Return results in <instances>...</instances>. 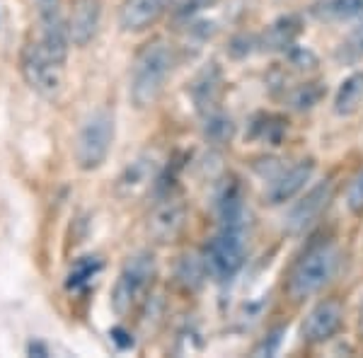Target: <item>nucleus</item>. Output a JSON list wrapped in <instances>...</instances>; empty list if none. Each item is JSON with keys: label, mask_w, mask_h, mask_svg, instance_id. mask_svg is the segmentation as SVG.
<instances>
[{"label": "nucleus", "mask_w": 363, "mask_h": 358, "mask_svg": "<svg viewBox=\"0 0 363 358\" xmlns=\"http://www.w3.org/2000/svg\"><path fill=\"white\" fill-rule=\"evenodd\" d=\"M174 56L167 42L153 39L136 54L131 66V102L138 109H148L160 99L169 75H172Z\"/></svg>", "instance_id": "obj_1"}, {"label": "nucleus", "mask_w": 363, "mask_h": 358, "mask_svg": "<svg viewBox=\"0 0 363 358\" xmlns=\"http://www.w3.org/2000/svg\"><path fill=\"white\" fill-rule=\"evenodd\" d=\"M339 264V252L332 242L310 247L289 276V296L294 301H306L325 289L332 281Z\"/></svg>", "instance_id": "obj_2"}, {"label": "nucleus", "mask_w": 363, "mask_h": 358, "mask_svg": "<svg viewBox=\"0 0 363 358\" xmlns=\"http://www.w3.org/2000/svg\"><path fill=\"white\" fill-rule=\"evenodd\" d=\"M153 279H155V259L150 252H138V254L128 257L112 289L114 313L124 317L131 310H136V305L148 293Z\"/></svg>", "instance_id": "obj_3"}, {"label": "nucleus", "mask_w": 363, "mask_h": 358, "mask_svg": "<svg viewBox=\"0 0 363 358\" xmlns=\"http://www.w3.org/2000/svg\"><path fill=\"white\" fill-rule=\"evenodd\" d=\"M114 143V116L107 109H99L85 119L75 138V162L80 169L92 172L107 162Z\"/></svg>", "instance_id": "obj_4"}, {"label": "nucleus", "mask_w": 363, "mask_h": 358, "mask_svg": "<svg viewBox=\"0 0 363 358\" xmlns=\"http://www.w3.org/2000/svg\"><path fill=\"white\" fill-rule=\"evenodd\" d=\"M20 73L37 95L54 99L63 90V61H58L39 46L27 42L20 54Z\"/></svg>", "instance_id": "obj_5"}, {"label": "nucleus", "mask_w": 363, "mask_h": 358, "mask_svg": "<svg viewBox=\"0 0 363 358\" xmlns=\"http://www.w3.org/2000/svg\"><path fill=\"white\" fill-rule=\"evenodd\" d=\"M206 272L218 281H230L245 264V230L220 228L203 254Z\"/></svg>", "instance_id": "obj_6"}, {"label": "nucleus", "mask_w": 363, "mask_h": 358, "mask_svg": "<svg viewBox=\"0 0 363 358\" xmlns=\"http://www.w3.org/2000/svg\"><path fill=\"white\" fill-rule=\"evenodd\" d=\"M344 310L337 301H322L308 313L303 322V339L308 344H325L339 332Z\"/></svg>", "instance_id": "obj_7"}, {"label": "nucleus", "mask_w": 363, "mask_h": 358, "mask_svg": "<svg viewBox=\"0 0 363 358\" xmlns=\"http://www.w3.org/2000/svg\"><path fill=\"white\" fill-rule=\"evenodd\" d=\"M330 198H332L330 181H322V184L313 186V189H310L306 196L289 211V216H286V233L298 235V233L308 230V228L320 218L322 211L327 208Z\"/></svg>", "instance_id": "obj_8"}, {"label": "nucleus", "mask_w": 363, "mask_h": 358, "mask_svg": "<svg viewBox=\"0 0 363 358\" xmlns=\"http://www.w3.org/2000/svg\"><path fill=\"white\" fill-rule=\"evenodd\" d=\"M186 220V206L182 198L167 196L153 208L148 220V233L153 235L157 242H172L182 233Z\"/></svg>", "instance_id": "obj_9"}, {"label": "nucleus", "mask_w": 363, "mask_h": 358, "mask_svg": "<svg viewBox=\"0 0 363 358\" xmlns=\"http://www.w3.org/2000/svg\"><path fill=\"white\" fill-rule=\"evenodd\" d=\"M102 25V0H75L68 20L70 44L87 46L97 37Z\"/></svg>", "instance_id": "obj_10"}, {"label": "nucleus", "mask_w": 363, "mask_h": 358, "mask_svg": "<svg viewBox=\"0 0 363 358\" xmlns=\"http://www.w3.org/2000/svg\"><path fill=\"white\" fill-rule=\"evenodd\" d=\"M313 174H315V160H310L308 157V160L296 162L294 167H289L286 172H281L279 177L269 184V189H267L269 203L279 206V203L291 201V198L298 196V194L306 189V184L313 179Z\"/></svg>", "instance_id": "obj_11"}, {"label": "nucleus", "mask_w": 363, "mask_h": 358, "mask_svg": "<svg viewBox=\"0 0 363 358\" xmlns=\"http://www.w3.org/2000/svg\"><path fill=\"white\" fill-rule=\"evenodd\" d=\"M165 13V0H124L119 8V27L124 32H145Z\"/></svg>", "instance_id": "obj_12"}, {"label": "nucleus", "mask_w": 363, "mask_h": 358, "mask_svg": "<svg viewBox=\"0 0 363 358\" xmlns=\"http://www.w3.org/2000/svg\"><path fill=\"white\" fill-rule=\"evenodd\" d=\"M153 179H155L153 157L140 155L133 162H128L124 167V172L119 174V179H116V191H119V196L131 198L143 189H148V184H153Z\"/></svg>", "instance_id": "obj_13"}, {"label": "nucleus", "mask_w": 363, "mask_h": 358, "mask_svg": "<svg viewBox=\"0 0 363 358\" xmlns=\"http://www.w3.org/2000/svg\"><path fill=\"white\" fill-rule=\"evenodd\" d=\"M298 34H301V20L289 15L269 25L267 32L257 37V44H259V51H289Z\"/></svg>", "instance_id": "obj_14"}, {"label": "nucleus", "mask_w": 363, "mask_h": 358, "mask_svg": "<svg viewBox=\"0 0 363 358\" xmlns=\"http://www.w3.org/2000/svg\"><path fill=\"white\" fill-rule=\"evenodd\" d=\"M245 198L240 184H225V189L218 196V218L220 228H235V230H245Z\"/></svg>", "instance_id": "obj_15"}, {"label": "nucleus", "mask_w": 363, "mask_h": 358, "mask_svg": "<svg viewBox=\"0 0 363 358\" xmlns=\"http://www.w3.org/2000/svg\"><path fill=\"white\" fill-rule=\"evenodd\" d=\"M363 104V70L351 73L335 95V111L339 116H351Z\"/></svg>", "instance_id": "obj_16"}, {"label": "nucleus", "mask_w": 363, "mask_h": 358, "mask_svg": "<svg viewBox=\"0 0 363 358\" xmlns=\"http://www.w3.org/2000/svg\"><path fill=\"white\" fill-rule=\"evenodd\" d=\"M313 15L322 22H344L363 17V0H318Z\"/></svg>", "instance_id": "obj_17"}, {"label": "nucleus", "mask_w": 363, "mask_h": 358, "mask_svg": "<svg viewBox=\"0 0 363 358\" xmlns=\"http://www.w3.org/2000/svg\"><path fill=\"white\" fill-rule=\"evenodd\" d=\"M286 133V124L281 116H274V114H262L255 119V124H252V136L257 140H267V143L272 145H279L281 138H284Z\"/></svg>", "instance_id": "obj_18"}, {"label": "nucleus", "mask_w": 363, "mask_h": 358, "mask_svg": "<svg viewBox=\"0 0 363 358\" xmlns=\"http://www.w3.org/2000/svg\"><path fill=\"white\" fill-rule=\"evenodd\" d=\"M102 272V262L97 259V257H83V259H78L73 264V269H70L68 274V289H83V286L90 284L95 276Z\"/></svg>", "instance_id": "obj_19"}, {"label": "nucleus", "mask_w": 363, "mask_h": 358, "mask_svg": "<svg viewBox=\"0 0 363 358\" xmlns=\"http://www.w3.org/2000/svg\"><path fill=\"white\" fill-rule=\"evenodd\" d=\"M337 61L339 63H359L363 58V20L347 34L342 44L337 49Z\"/></svg>", "instance_id": "obj_20"}, {"label": "nucleus", "mask_w": 363, "mask_h": 358, "mask_svg": "<svg viewBox=\"0 0 363 358\" xmlns=\"http://www.w3.org/2000/svg\"><path fill=\"white\" fill-rule=\"evenodd\" d=\"M206 136L216 143H225L233 136V121L230 116L220 114V111H208L206 114Z\"/></svg>", "instance_id": "obj_21"}, {"label": "nucleus", "mask_w": 363, "mask_h": 358, "mask_svg": "<svg viewBox=\"0 0 363 358\" xmlns=\"http://www.w3.org/2000/svg\"><path fill=\"white\" fill-rule=\"evenodd\" d=\"M320 97H322V87L318 83H308V85H301L296 90L294 104L298 109H310L320 102Z\"/></svg>", "instance_id": "obj_22"}, {"label": "nucleus", "mask_w": 363, "mask_h": 358, "mask_svg": "<svg viewBox=\"0 0 363 358\" xmlns=\"http://www.w3.org/2000/svg\"><path fill=\"white\" fill-rule=\"evenodd\" d=\"M347 203L354 213H363V172L351 181V186L347 191Z\"/></svg>", "instance_id": "obj_23"}, {"label": "nucleus", "mask_w": 363, "mask_h": 358, "mask_svg": "<svg viewBox=\"0 0 363 358\" xmlns=\"http://www.w3.org/2000/svg\"><path fill=\"white\" fill-rule=\"evenodd\" d=\"M281 334H284V330H277L272 332L269 337L262 342L259 346L255 349V356H274L279 351V344H281Z\"/></svg>", "instance_id": "obj_24"}, {"label": "nucleus", "mask_w": 363, "mask_h": 358, "mask_svg": "<svg viewBox=\"0 0 363 358\" xmlns=\"http://www.w3.org/2000/svg\"><path fill=\"white\" fill-rule=\"evenodd\" d=\"M39 5H42V10H54L58 8V0H37Z\"/></svg>", "instance_id": "obj_25"}, {"label": "nucleus", "mask_w": 363, "mask_h": 358, "mask_svg": "<svg viewBox=\"0 0 363 358\" xmlns=\"http://www.w3.org/2000/svg\"><path fill=\"white\" fill-rule=\"evenodd\" d=\"M361 322H363V303H361Z\"/></svg>", "instance_id": "obj_26"}]
</instances>
